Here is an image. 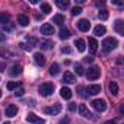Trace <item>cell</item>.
I'll return each mask as SVG.
<instances>
[{"instance_id":"cell-1","label":"cell","mask_w":124,"mask_h":124,"mask_svg":"<svg viewBox=\"0 0 124 124\" xmlns=\"http://www.w3.org/2000/svg\"><path fill=\"white\" fill-rule=\"evenodd\" d=\"M117 47H118V41L115 38H105L102 41V50H104V53H109V51H112Z\"/></svg>"},{"instance_id":"cell-2","label":"cell","mask_w":124,"mask_h":124,"mask_svg":"<svg viewBox=\"0 0 124 124\" xmlns=\"http://www.w3.org/2000/svg\"><path fill=\"white\" fill-rule=\"evenodd\" d=\"M38 92H39V95H42V96H48V95H51V93L54 92V85L50 83V82H45V83H42V85L38 88Z\"/></svg>"},{"instance_id":"cell-3","label":"cell","mask_w":124,"mask_h":124,"mask_svg":"<svg viewBox=\"0 0 124 124\" xmlns=\"http://www.w3.org/2000/svg\"><path fill=\"white\" fill-rule=\"evenodd\" d=\"M91 105H92V108H93L95 111H98V112H104V111L107 109V102H105L104 99H93Z\"/></svg>"},{"instance_id":"cell-4","label":"cell","mask_w":124,"mask_h":124,"mask_svg":"<svg viewBox=\"0 0 124 124\" xmlns=\"http://www.w3.org/2000/svg\"><path fill=\"white\" fill-rule=\"evenodd\" d=\"M99 76H101V70H99L96 66H93V67H89V70L86 72V78H88L89 80H96Z\"/></svg>"},{"instance_id":"cell-5","label":"cell","mask_w":124,"mask_h":124,"mask_svg":"<svg viewBox=\"0 0 124 124\" xmlns=\"http://www.w3.org/2000/svg\"><path fill=\"white\" fill-rule=\"evenodd\" d=\"M60 111H61V105L60 104H54L51 107H45L44 108V112L48 114V115H57Z\"/></svg>"},{"instance_id":"cell-6","label":"cell","mask_w":124,"mask_h":124,"mask_svg":"<svg viewBox=\"0 0 124 124\" xmlns=\"http://www.w3.org/2000/svg\"><path fill=\"white\" fill-rule=\"evenodd\" d=\"M26 121L28 123H32V124H45V120L44 118H41V117H38L37 114H32V112H29L26 115Z\"/></svg>"},{"instance_id":"cell-7","label":"cell","mask_w":124,"mask_h":124,"mask_svg":"<svg viewBox=\"0 0 124 124\" xmlns=\"http://www.w3.org/2000/svg\"><path fill=\"white\" fill-rule=\"evenodd\" d=\"M76 26H78L79 31H82V32H88L89 28H91V23H89V21H86V19H80V21L76 23Z\"/></svg>"},{"instance_id":"cell-8","label":"cell","mask_w":124,"mask_h":124,"mask_svg":"<svg viewBox=\"0 0 124 124\" xmlns=\"http://www.w3.org/2000/svg\"><path fill=\"white\" fill-rule=\"evenodd\" d=\"M79 114H80L83 118H88V120H91V118L93 117V115H92V112L88 109V107H86V105H83V104H80V105H79Z\"/></svg>"},{"instance_id":"cell-9","label":"cell","mask_w":124,"mask_h":124,"mask_svg":"<svg viewBox=\"0 0 124 124\" xmlns=\"http://www.w3.org/2000/svg\"><path fill=\"white\" fill-rule=\"evenodd\" d=\"M41 34L42 35H53L54 34V26L51 23H42L41 26Z\"/></svg>"},{"instance_id":"cell-10","label":"cell","mask_w":124,"mask_h":124,"mask_svg":"<svg viewBox=\"0 0 124 124\" xmlns=\"http://www.w3.org/2000/svg\"><path fill=\"white\" fill-rule=\"evenodd\" d=\"M88 45H89V51H91L92 54H95V53L98 51V41H96L95 38H89Z\"/></svg>"},{"instance_id":"cell-11","label":"cell","mask_w":124,"mask_h":124,"mask_svg":"<svg viewBox=\"0 0 124 124\" xmlns=\"http://www.w3.org/2000/svg\"><path fill=\"white\" fill-rule=\"evenodd\" d=\"M16 112H18V107L16 105H8L6 107V111H5L6 117H15Z\"/></svg>"},{"instance_id":"cell-12","label":"cell","mask_w":124,"mask_h":124,"mask_svg":"<svg viewBox=\"0 0 124 124\" xmlns=\"http://www.w3.org/2000/svg\"><path fill=\"white\" fill-rule=\"evenodd\" d=\"M34 60H35V63L38 66H44L45 64V57L42 55V53H35L34 54Z\"/></svg>"},{"instance_id":"cell-13","label":"cell","mask_w":124,"mask_h":124,"mask_svg":"<svg viewBox=\"0 0 124 124\" xmlns=\"http://www.w3.org/2000/svg\"><path fill=\"white\" fill-rule=\"evenodd\" d=\"M60 95H61V98H64V99H70L72 98V91L69 88L63 86V88L60 89Z\"/></svg>"},{"instance_id":"cell-14","label":"cell","mask_w":124,"mask_h":124,"mask_svg":"<svg viewBox=\"0 0 124 124\" xmlns=\"http://www.w3.org/2000/svg\"><path fill=\"white\" fill-rule=\"evenodd\" d=\"M86 92H88L89 95H98V93L101 92V86H99V85H91V86L86 89Z\"/></svg>"},{"instance_id":"cell-15","label":"cell","mask_w":124,"mask_h":124,"mask_svg":"<svg viewBox=\"0 0 124 124\" xmlns=\"http://www.w3.org/2000/svg\"><path fill=\"white\" fill-rule=\"evenodd\" d=\"M55 5H57L60 9L66 10V9H69V6H70V2H69V0H55Z\"/></svg>"},{"instance_id":"cell-16","label":"cell","mask_w":124,"mask_h":124,"mask_svg":"<svg viewBox=\"0 0 124 124\" xmlns=\"http://www.w3.org/2000/svg\"><path fill=\"white\" fill-rule=\"evenodd\" d=\"M18 23H19L21 26H28V23H29L28 16H26V15H19V16H18Z\"/></svg>"},{"instance_id":"cell-17","label":"cell","mask_w":124,"mask_h":124,"mask_svg":"<svg viewBox=\"0 0 124 124\" xmlns=\"http://www.w3.org/2000/svg\"><path fill=\"white\" fill-rule=\"evenodd\" d=\"M114 28H115V31L120 34V35H123L124 34V23H123V21H115V25H114Z\"/></svg>"},{"instance_id":"cell-18","label":"cell","mask_w":124,"mask_h":124,"mask_svg":"<svg viewBox=\"0 0 124 124\" xmlns=\"http://www.w3.org/2000/svg\"><path fill=\"white\" fill-rule=\"evenodd\" d=\"M75 45L78 47V51H80V53H83V51L86 50V44H85V41H83V39H80V38L75 41Z\"/></svg>"},{"instance_id":"cell-19","label":"cell","mask_w":124,"mask_h":124,"mask_svg":"<svg viewBox=\"0 0 124 124\" xmlns=\"http://www.w3.org/2000/svg\"><path fill=\"white\" fill-rule=\"evenodd\" d=\"M63 80L66 82V83H75V76H73V73H70V72H66L64 75H63Z\"/></svg>"},{"instance_id":"cell-20","label":"cell","mask_w":124,"mask_h":124,"mask_svg":"<svg viewBox=\"0 0 124 124\" xmlns=\"http://www.w3.org/2000/svg\"><path fill=\"white\" fill-rule=\"evenodd\" d=\"M58 37H60L61 39H67V38L70 37V31H69L67 28H61L60 32H58Z\"/></svg>"},{"instance_id":"cell-21","label":"cell","mask_w":124,"mask_h":124,"mask_svg":"<svg viewBox=\"0 0 124 124\" xmlns=\"http://www.w3.org/2000/svg\"><path fill=\"white\" fill-rule=\"evenodd\" d=\"M105 32H107V28H105L104 25H98V26H96V28L93 29V34H95V35H98V37L104 35Z\"/></svg>"},{"instance_id":"cell-22","label":"cell","mask_w":124,"mask_h":124,"mask_svg":"<svg viewBox=\"0 0 124 124\" xmlns=\"http://www.w3.org/2000/svg\"><path fill=\"white\" fill-rule=\"evenodd\" d=\"M53 23H55V25H63L64 23V16L63 15H55L54 18H53Z\"/></svg>"},{"instance_id":"cell-23","label":"cell","mask_w":124,"mask_h":124,"mask_svg":"<svg viewBox=\"0 0 124 124\" xmlns=\"http://www.w3.org/2000/svg\"><path fill=\"white\" fill-rule=\"evenodd\" d=\"M21 72H22V67H21V64H18V63H16V64H13V66H12L10 75H12V76H18Z\"/></svg>"},{"instance_id":"cell-24","label":"cell","mask_w":124,"mask_h":124,"mask_svg":"<svg viewBox=\"0 0 124 124\" xmlns=\"http://www.w3.org/2000/svg\"><path fill=\"white\" fill-rule=\"evenodd\" d=\"M109 92H111V95H118V85H117V82H109Z\"/></svg>"},{"instance_id":"cell-25","label":"cell","mask_w":124,"mask_h":124,"mask_svg":"<svg viewBox=\"0 0 124 124\" xmlns=\"http://www.w3.org/2000/svg\"><path fill=\"white\" fill-rule=\"evenodd\" d=\"M53 47V42L50 41V39H44V41H41V48L42 50H50Z\"/></svg>"},{"instance_id":"cell-26","label":"cell","mask_w":124,"mask_h":124,"mask_svg":"<svg viewBox=\"0 0 124 124\" xmlns=\"http://www.w3.org/2000/svg\"><path fill=\"white\" fill-rule=\"evenodd\" d=\"M41 12L45 13V15H48V13L51 12V6H50L48 3H41Z\"/></svg>"},{"instance_id":"cell-27","label":"cell","mask_w":124,"mask_h":124,"mask_svg":"<svg viewBox=\"0 0 124 124\" xmlns=\"http://www.w3.org/2000/svg\"><path fill=\"white\" fill-rule=\"evenodd\" d=\"M58 72H60V66H58L57 63L51 64V67H50V75H57Z\"/></svg>"},{"instance_id":"cell-28","label":"cell","mask_w":124,"mask_h":124,"mask_svg":"<svg viewBox=\"0 0 124 124\" xmlns=\"http://www.w3.org/2000/svg\"><path fill=\"white\" fill-rule=\"evenodd\" d=\"M98 18H99L101 21H107V19H108V12H107L105 9L99 10V13H98Z\"/></svg>"},{"instance_id":"cell-29","label":"cell","mask_w":124,"mask_h":124,"mask_svg":"<svg viewBox=\"0 0 124 124\" xmlns=\"http://www.w3.org/2000/svg\"><path fill=\"white\" fill-rule=\"evenodd\" d=\"M26 42H28V45H29L31 48H34V47L37 45V39H35L34 37H26Z\"/></svg>"},{"instance_id":"cell-30","label":"cell","mask_w":124,"mask_h":124,"mask_svg":"<svg viewBox=\"0 0 124 124\" xmlns=\"http://www.w3.org/2000/svg\"><path fill=\"white\" fill-rule=\"evenodd\" d=\"M8 21H9L8 13H0V23H8Z\"/></svg>"},{"instance_id":"cell-31","label":"cell","mask_w":124,"mask_h":124,"mask_svg":"<svg viewBox=\"0 0 124 124\" xmlns=\"http://www.w3.org/2000/svg\"><path fill=\"white\" fill-rule=\"evenodd\" d=\"M16 88H19V82H9V83H8V89L13 91V89H16Z\"/></svg>"},{"instance_id":"cell-32","label":"cell","mask_w":124,"mask_h":124,"mask_svg":"<svg viewBox=\"0 0 124 124\" xmlns=\"http://www.w3.org/2000/svg\"><path fill=\"white\" fill-rule=\"evenodd\" d=\"M82 12H83V10H82V8H79V6H76V8H73V9H72V15H73V16L80 15Z\"/></svg>"},{"instance_id":"cell-33","label":"cell","mask_w":124,"mask_h":124,"mask_svg":"<svg viewBox=\"0 0 124 124\" xmlns=\"http://www.w3.org/2000/svg\"><path fill=\"white\" fill-rule=\"evenodd\" d=\"M75 72H76V73H78V75H79V76H80V75H83V73H85V72H83V67H82V66H80V64H76V66H75Z\"/></svg>"},{"instance_id":"cell-34","label":"cell","mask_w":124,"mask_h":124,"mask_svg":"<svg viewBox=\"0 0 124 124\" xmlns=\"http://www.w3.org/2000/svg\"><path fill=\"white\" fill-rule=\"evenodd\" d=\"M61 53H64V54H70V53H72V48H70L69 45H66V47H61Z\"/></svg>"},{"instance_id":"cell-35","label":"cell","mask_w":124,"mask_h":124,"mask_svg":"<svg viewBox=\"0 0 124 124\" xmlns=\"http://www.w3.org/2000/svg\"><path fill=\"white\" fill-rule=\"evenodd\" d=\"M19 47H21L22 50H25V51H31V50H32L28 44H23V42H21V44H19Z\"/></svg>"},{"instance_id":"cell-36","label":"cell","mask_w":124,"mask_h":124,"mask_svg":"<svg viewBox=\"0 0 124 124\" xmlns=\"http://www.w3.org/2000/svg\"><path fill=\"white\" fill-rule=\"evenodd\" d=\"M23 93H25V91H23L22 88H19V89H16V91H15V96H22Z\"/></svg>"},{"instance_id":"cell-37","label":"cell","mask_w":124,"mask_h":124,"mask_svg":"<svg viewBox=\"0 0 124 124\" xmlns=\"http://www.w3.org/2000/svg\"><path fill=\"white\" fill-rule=\"evenodd\" d=\"M78 91H79V93H80V96H82V98H86V96H88V95L85 93V89H83L82 86H79V88H78Z\"/></svg>"},{"instance_id":"cell-38","label":"cell","mask_w":124,"mask_h":124,"mask_svg":"<svg viewBox=\"0 0 124 124\" xmlns=\"http://www.w3.org/2000/svg\"><path fill=\"white\" fill-rule=\"evenodd\" d=\"M3 31H13L12 25H3Z\"/></svg>"},{"instance_id":"cell-39","label":"cell","mask_w":124,"mask_h":124,"mask_svg":"<svg viewBox=\"0 0 124 124\" xmlns=\"http://www.w3.org/2000/svg\"><path fill=\"white\" fill-rule=\"evenodd\" d=\"M69 109H70V111H76V104H75V102H70V104H69Z\"/></svg>"},{"instance_id":"cell-40","label":"cell","mask_w":124,"mask_h":124,"mask_svg":"<svg viewBox=\"0 0 124 124\" xmlns=\"http://www.w3.org/2000/svg\"><path fill=\"white\" fill-rule=\"evenodd\" d=\"M5 39H6V35H3L2 32H0V42H3Z\"/></svg>"},{"instance_id":"cell-41","label":"cell","mask_w":124,"mask_h":124,"mask_svg":"<svg viewBox=\"0 0 124 124\" xmlns=\"http://www.w3.org/2000/svg\"><path fill=\"white\" fill-rule=\"evenodd\" d=\"M5 69H6V64L5 63H0V72H3Z\"/></svg>"},{"instance_id":"cell-42","label":"cell","mask_w":124,"mask_h":124,"mask_svg":"<svg viewBox=\"0 0 124 124\" xmlns=\"http://www.w3.org/2000/svg\"><path fill=\"white\" fill-rule=\"evenodd\" d=\"M85 61H86V63H92L93 58H92V57H86V58H85Z\"/></svg>"},{"instance_id":"cell-43","label":"cell","mask_w":124,"mask_h":124,"mask_svg":"<svg viewBox=\"0 0 124 124\" xmlns=\"http://www.w3.org/2000/svg\"><path fill=\"white\" fill-rule=\"evenodd\" d=\"M105 124H115V121H114V120H109V121H107Z\"/></svg>"},{"instance_id":"cell-44","label":"cell","mask_w":124,"mask_h":124,"mask_svg":"<svg viewBox=\"0 0 124 124\" xmlns=\"http://www.w3.org/2000/svg\"><path fill=\"white\" fill-rule=\"evenodd\" d=\"M117 63H118V64H121V63H123V60H121V57H118V58H117Z\"/></svg>"},{"instance_id":"cell-45","label":"cell","mask_w":124,"mask_h":124,"mask_svg":"<svg viewBox=\"0 0 124 124\" xmlns=\"http://www.w3.org/2000/svg\"><path fill=\"white\" fill-rule=\"evenodd\" d=\"M3 124H10V123H9V121H6V123H3Z\"/></svg>"},{"instance_id":"cell-46","label":"cell","mask_w":124,"mask_h":124,"mask_svg":"<svg viewBox=\"0 0 124 124\" xmlns=\"http://www.w3.org/2000/svg\"><path fill=\"white\" fill-rule=\"evenodd\" d=\"M0 98H2V89H0Z\"/></svg>"}]
</instances>
